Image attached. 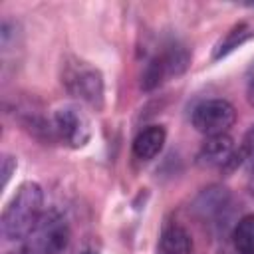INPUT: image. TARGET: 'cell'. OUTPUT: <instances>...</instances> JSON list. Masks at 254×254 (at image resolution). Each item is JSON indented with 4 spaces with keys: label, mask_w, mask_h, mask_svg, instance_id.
I'll return each instance as SVG.
<instances>
[{
    "label": "cell",
    "mask_w": 254,
    "mask_h": 254,
    "mask_svg": "<svg viewBox=\"0 0 254 254\" xmlns=\"http://www.w3.org/2000/svg\"><path fill=\"white\" fill-rule=\"evenodd\" d=\"M44 214V192L38 183H24L2 212V234L8 240H24Z\"/></svg>",
    "instance_id": "1"
},
{
    "label": "cell",
    "mask_w": 254,
    "mask_h": 254,
    "mask_svg": "<svg viewBox=\"0 0 254 254\" xmlns=\"http://www.w3.org/2000/svg\"><path fill=\"white\" fill-rule=\"evenodd\" d=\"M67 242L69 226L65 218L56 210H48L22 240V254H62Z\"/></svg>",
    "instance_id": "2"
},
{
    "label": "cell",
    "mask_w": 254,
    "mask_h": 254,
    "mask_svg": "<svg viewBox=\"0 0 254 254\" xmlns=\"http://www.w3.org/2000/svg\"><path fill=\"white\" fill-rule=\"evenodd\" d=\"M190 121L192 127L206 137L226 135L236 121V111L226 99H204L192 109Z\"/></svg>",
    "instance_id": "3"
},
{
    "label": "cell",
    "mask_w": 254,
    "mask_h": 254,
    "mask_svg": "<svg viewBox=\"0 0 254 254\" xmlns=\"http://www.w3.org/2000/svg\"><path fill=\"white\" fill-rule=\"evenodd\" d=\"M64 85L67 87V91L71 95L79 97L81 101H85L93 107H101L103 77L95 67L83 64V62L67 64V67L64 71Z\"/></svg>",
    "instance_id": "4"
},
{
    "label": "cell",
    "mask_w": 254,
    "mask_h": 254,
    "mask_svg": "<svg viewBox=\"0 0 254 254\" xmlns=\"http://www.w3.org/2000/svg\"><path fill=\"white\" fill-rule=\"evenodd\" d=\"M54 131L65 145L79 149L91 137V123L81 109L65 105L60 107L54 115Z\"/></svg>",
    "instance_id": "5"
},
{
    "label": "cell",
    "mask_w": 254,
    "mask_h": 254,
    "mask_svg": "<svg viewBox=\"0 0 254 254\" xmlns=\"http://www.w3.org/2000/svg\"><path fill=\"white\" fill-rule=\"evenodd\" d=\"M242 151L236 149L232 137L226 135H216V137H206V141L200 145L196 163L200 167H216V169H232L240 163Z\"/></svg>",
    "instance_id": "6"
},
{
    "label": "cell",
    "mask_w": 254,
    "mask_h": 254,
    "mask_svg": "<svg viewBox=\"0 0 254 254\" xmlns=\"http://www.w3.org/2000/svg\"><path fill=\"white\" fill-rule=\"evenodd\" d=\"M187 62H189V56H187V52L183 50V48H179V46H171L169 50H165L163 54H159V56H155L149 64H147V67H145V71H143V87L145 89H153V87H157L167 75H177V73H181L185 67H187Z\"/></svg>",
    "instance_id": "7"
},
{
    "label": "cell",
    "mask_w": 254,
    "mask_h": 254,
    "mask_svg": "<svg viewBox=\"0 0 254 254\" xmlns=\"http://www.w3.org/2000/svg\"><path fill=\"white\" fill-rule=\"evenodd\" d=\"M165 139H167V131L163 125H149L141 129L133 139V155L139 161H151L163 151Z\"/></svg>",
    "instance_id": "8"
},
{
    "label": "cell",
    "mask_w": 254,
    "mask_h": 254,
    "mask_svg": "<svg viewBox=\"0 0 254 254\" xmlns=\"http://www.w3.org/2000/svg\"><path fill=\"white\" fill-rule=\"evenodd\" d=\"M161 252L163 254H192L190 234L181 224H167L161 234Z\"/></svg>",
    "instance_id": "9"
},
{
    "label": "cell",
    "mask_w": 254,
    "mask_h": 254,
    "mask_svg": "<svg viewBox=\"0 0 254 254\" xmlns=\"http://www.w3.org/2000/svg\"><path fill=\"white\" fill-rule=\"evenodd\" d=\"M254 36V24L252 22H240L236 24L214 48V58H222L226 54H230L232 50H236L238 46H242L246 40H250Z\"/></svg>",
    "instance_id": "10"
},
{
    "label": "cell",
    "mask_w": 254,
    "mask_h": 254,
    "mask_svg": "<svg viewBox=\"0 0 254 254\" xmlns=\"http://www.w3.org/2000/svg\"><path fill=\"white\" fill-rule=\"evenodd\" d=\"M232 244L238 254H254V214H246L238 220L232 232Z\"/></svg>",
    "instance_id": "11"
},
{
    "label": "cell",
    "mask_w": 254,
    "mask_h": 254,
    "mask_svg": "<svg viewBox=\"0 0 254 254\" xmlns=\"http://www.w3.org/2000/svg\"><path fill=\"white\" fill-rule=\"evenodd\" d=\"M226 200H228L226 189L212 187V189H206V190L196 198L194 208H196L202 216H212V214H218V212L224 208Z\"/></svg>",
    "instance_id": "12"
},
{
    "label": "cell",
    "mask_w": 254,
    "mask_h": 254,
    "mask_svg": "<svg viewBox=\"0 0 254 254\" xmlns=\"http://www.w3.org/2000/svg\"><path fill=\"white\" fill-rule=\"evenodd\" d=\"M240 151H242V157L248 161L250 171H254V125H252V127H250V131L246 133V137H244V141H242Z\"/></svg>",
    "instance_id": "13"
},
{
    "label": "cell",
    "mask_w": 254,
    "mask_h": 254,
    "mask_svg": "<svg viewBox=\"0 0 254 254\" xmlns=\"http://www.w3.org/2000/svg\"><path fill=\"white\" fill-rule=\"evenodd\" d=\"M14 163H16V161H14L12 157H8V155L4 157V171H2V175H4V185H6L8 179H10V173H12V167H10V165H14Z\"/></svg>",
    "instance_id": "14"
},
{
    "label": "cell",
    "mask_w": 254,
    "mask_h": 254,
    "mask_svg": "<svg viewBox=\"0 0 254 254\" xmlns=\"http://www.w3.org/2000/svg\"><path fill=\"white\" fill-rule=\"evenodd\" d=\"M252 77H250V81H248V87H246V95H248V101H250V105H254V65H252Z\"/></svg>",
    "instance_id": "15"
},
{
    "label": "cell",
    "mask_w": 254,
    "mask_h": 254,
    "mask_svg": "<svg viewBox=\"0 0 254 254\" xmlns=\"http://www.w3.org/2000/svg\"><path fill=\"white\" fill-rule=\"evenodd\" d=\"M248 190L254 194V171L250 173V179H248Z\"/></svg>",
    "instance_id": "16"
},
{
    "label": "cell",
    "mask_w": 254,
    "mask_h": 254,
    "mask_svg": "<svg viewBox=\"0 0 254 254\" xmlns=\"http://www.w3.org/2000/svg\"><path fill=\"white\" fill-rule=\"evenodd\" d=\"M81 254H93V252H81Z\"/></svg>",
    "instance_id": "17"
}]
</instances>
